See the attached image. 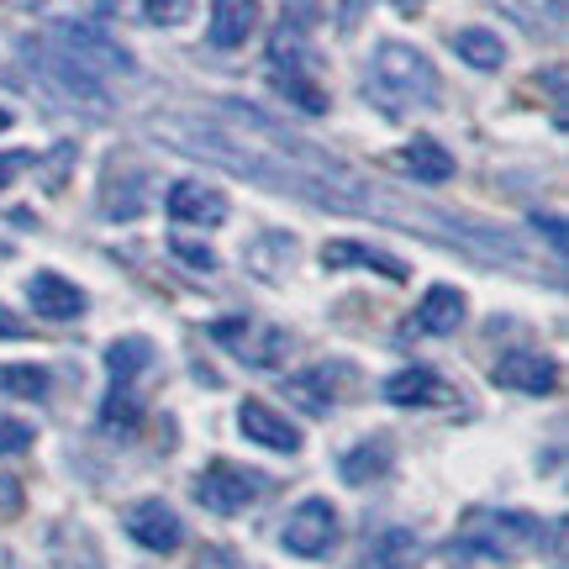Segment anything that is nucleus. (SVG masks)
Here are the masks:
<instances>
[{"label": "nucleus", "mask_w": 569, "mask_h": 569, "mask_svg": "<svg viewBox=\"0 0 569 569\" xmlns=\"http://www.w3.org/2000/svg\"><path fill=\"white\" fill-rule=\"evenodd\" d=\"M369 74H375V80H369V96L386 106L390 117H401L411 106L438 101V74H432V63H427L417 48H407V42H380Z\"/></svg>", "instance_id": "obj_1"}, {"label": "nucleus", "mask_w": 569, "mask_h": 569, "mask_svg": "<svg viewBox=\"0 0 569 569\" xmlns=\"http://www.w3.org/2000/svg\"><path fill=\"white\" fill-rule=\"evenodd\" d=\"M543 538V522L528 517V511H490V507H475L459 528V549L465 553H480V559H517L528 553L532 543Z\"/></svg>", "instance_id": "obj_2"}, {"label": "nucleus", "mask_w": 569, "mask_h": 569, "mask_svg": "<svg viewBox=\"0 0 569 569\" xmlns=\"http://www.w3.org/2000/svg\"><path fill=\"white\" fill-rule=\"evenodd\" d=\"M338 538H343V517L327 496H306L301 507H290L280 528L284 553H296V559H327L338 549Z\"/></svg>", "instance_id": "obj_3"}, {"label": "nucleus", "mask_w": 569, "mask_h": 569, "mask_svg": "<svg viewBox=\"0 0 569 569\" xmlns=\"http://www.w3.org/2000/svg\"><path fill=\"white\" fill-rule=\"evenodd\" d=\"M264 490H269V480L259 469H243V465H232V459H211V465L196 475V501H201L206 511H217V517L248 511Z\"/></svg>", "instance_id": "obj_4"}, {"label": "nucleus", "mask_w": 569, "mask_h": 569, "mask_svg": "<svg viewBox=\"0 0 569 569\" xmlns=\"http://www.w3.org/2000/svg\"><path fill=\"white\" fill-rule=\"evenodd\" d=\"M48 48H59L63 59L74 63V69H84L90 80H111V74H127V69H132L127 48H117L106 32L80 27V21H59V27L48 32Z\"/></svg>", "instance_id": "obj_5"}, {"label": "nucleus", "mask_w": 569, "mask_h": 569, "mask_svg": "<svg viewBox=\"0 0 569 569\" xmlns=\"http://www.w3.org/2000/svg\"><path fill=\"white\" fill-rule=\"evenodd\" d=\"M211 338L222 348H232L243 365L253 369H280L290 359V332L284 327H264V322H238V317H222L211 322Z\"/></svg>", "instance_id": "obj_6"}, {"label": "nucleus", "mask_w": 569, "mask_h": 569, "mask_svg": "<svg viewBox=\"0 0 569 569\" xmlns=\"http://www.w3.org/2000/svg\"><path fill=\"white\" fill-rule=\"evenodd\" d=\"M127 538L142 543L148 553H174L184 543V522H180V511L169 507V501L148 496V501H138V507L127 511Z\"/></svg>", "instance_id": "obj_7"}, {"label": "nucleus", "mask_w": 569, "mask_h": 569, "mask_svg": "<svg viewBox=\"0 0 569 569\" xmlns=\"http://www.w3.org/2000/svg\"><path fill=\"white\" fill-rule=\"evenodd\" d=\"M238 432L248 443L269 448V453H301V427L290 422L284 411L264 407V401H243L238 407Z\"/></svg>", "instance_id": "obj_8"}, {"label": "nucleus", "mask_w": 569, "mask_h": 569, "mask_svg": "<svg viewBox=\"0 0 569 569\" xmlns=\"http://www.w3.org/2000/svg\"><path fill=\"white\" fill-rule=\"evenodd\" d=\"M490 375H496V386L522 390V396H549V390L559 386V365H553V359H543V353H528V348L501 353Z\"/></svg>", "instance_id": "obj_9"}, {"label": "nucleus", "mask_w": 569, "mask_h": 569, "mask_svg": "<svg viewBox=\"0 0 569 569\" xmlns=\"http://www.w3.org/2000/svg\"><path fill=\"white\" fill-rule=\"evenodd\" d=\"M163 211H169L174 222H190V227H222L227 222V201L201 180H174L169 184Z\"/></svg>", "instance_id": "obj_10"}, {"label": "nucleus", "mask_w": 569, "mask_h": 569, "mask_svg": "<svg viewBox=\"0 0 569 569\" xmlns=\"http://www.w3.org/2000/svg\"><path fill=\"white\" fill-rule=\"evenodd\" d=\"M469 317V301L459 284H432L422 301H417V317H411V327L417 332H432V338H443V332H453V327H465Z\"/></svg>", "instance_id": "obj_11"}, {"label": "nucleus", "mask_w": 569, "mask_h": 569, "mask_svg": "<svg viewBox=\"0 0 569 569\" xmlns=\"http://www.w3.org/2000/svg\"><path fill=\"white\" fill-rule=\"evenodd\" d=\"M27 296L38 306V317H48V322H69V317L84 311V290L69 284L63 274H53V269H38V274L27 280Z\"/></svg>", "instance_id": "obj_12"}, {"label": "nucleus", "mask_w": 569, "mask_h": 569, "mask_svg": "<svg viewBox=\"0 0 569 569\" xmlns=\"http://www.w3.org/2000/svg\"><path fill=\"white\" fill-rule=\"evenodd\" d=\"M259 32V0H211V27L206 38L217 48H243Z\"/></svg>", "instance_id": "obj_13"}, {"label": "nucleus", "mask_w": 569, "mask_h": 569, "mask_svg": "<svg viewBox=\"0 0 569 569\" xmlns=\"http://www.w3.org/2000/svg\"><path fill=\"white\" fill-rule=\"evenodd\" d=\"M386 401L390 407H443L448 386L438 380V369L411 365V369H396L386 380Z\"/></svg>", "instance_id": "obj_14"}, {"label": "nucleus", "mask_w": 569, "mask_h": 569, "mask_svg": "<svg viewBox=\"0 0 569 569\" xmlns=\"http://www.w3.org/2000/svg\"><path fill=\"white\" fill-rule=\"evenodd\" d=\"M348 386V365H311L301 375H290V396L311 411H332V401Z\"/></svg>", "instance_id": "obj_15"}, {"label": "nucleus", "mask_w": 569, "mask_h": 569, "mask_svg": "<svg viewBox=\"0 0 569 569\" xmlns=\"http://www.w3.org/2000/svg\"><path fill=\"white\" fill-rule=\"evenodd\" d=\"M322 264L327 269H375V274H386V280H407V264H401V259H390V253H380V248H369V243H353V238L327 243Z\"/></svg>", "instance_id": "obj_16"}, {"label": "nucleus", "mask_w": 569, "mask_h": 569, "mask_svg": "<svg viewBox=\"0 0 569 569\" xmlns=\"http://www.w3.org/2000/svg\"><path fill=\"white\" fill-rule=\"evenodd\" d=\"M27 53L38 59V69L53 84H59L63 96H74V101H101V80H90L84 69H74V63L63 59L59 48H48V42H42V48H32V42H27Z\"/></svg>", "instance_id": "obj_17"}, {"label": "nucleus", "mask_w": 569, "mask_h": 569, "mask_svg": "<svg viewBox=\"0 0 569 569\" xmlns=\"http://www.w3.org/2000/svg\"><path fill=\"white\" fill-rule=\"evenodd\" d=\"M153 365V343L138 338V332H127L117 343L106 348V369H111V386H132L138 390V375Z\"/></svg>", "instance_id": "obj_18"}, {"label": "nucleus", "mask_w": 569, "mask_h": 569, "mask_svg": "<svg viewBox=\"0 0 569 569\" xmlns=\"http://www.w3.org/2000/svg\"><path fill=\"white\" fill-rule=\"evenodd\" d=\"M390 469V443L386 438H365V443H353L338 459V475H343L348 486H369V480H380Z\"/></svg>", "instance_id": "obj_19"}, {"label": "nucleus", "mask_w": 569, "mask_h": 569, "mask_svg": "<svg viewBox=\"0 0 569 569\" xmlns=\"http://www.w3.org/2000/svg\"><path fill=\"white\" fill-rule=\"evenodd\" d=\"M448 42H453V53H459L469 69H501V63H507V42L496 38V32H486V27H459Z\"/></svg>", "instance_id": "obj_20"}, {"label": "nucleus", "mask_w": 569, "mask_h": 569, "mask_svg": "<svg viewBox=\"0 0 569 569\" xmlns=\"http://www.w3.org/2000/svg\"><path fill=\"white\" fill-rule=\"evenodd\" d=\"M401 163H407L422 184H448V180H453V159H448L443 142H432V138L407 142V148H401Z\"/></svg>", "instance_id": "obj_21"}, {"label": "nucleus", "mask_w": 569, "mask_h": 569, "mask_svg": "<svg viewBox=\"0 0 569 569\" xmlns=\"http://www.w3.org/2000/svg\"><path fill=\"white\" fill-rule=\"evenodd\" d=\"M53 390V375L42 365H0V396H17V401H42Z\"/></svg>", "instance_id": "obj_22"}, {"label": "nucleus", "mask_w": 569, "mask_h": 569, "mask_svg": "<svg viewBox=\"0 0 569 569\" xmlns=\"http://www.w3.org/2000/svg\"><path fill=\"white\" fill-rule=\"evenodd\" d=\"M138 422H142L138 390H132V386H111V396H106V407H101V427H106V432H138Z\"/></svg>", "instance_id": "obj_23"}, {"label": "nucleus", "mask_w": 569, "mask_h": 569, "mask_svg": "<svg viewBox=\"0 0 569 569\" xmlns=\"http://www.w3.org/2000/svg\"><path fill=\"white\" fill-rule=\"evenodd\" d=\"M274 90H280L290 106H301L306 117H322L327 111L322 84H311V74H274Z\"/></svg>", "instance_id": "obj_24"}, {"label": "nucleus", "mask_w": 569, "mask_h": 569, "mask_svg": "<svg viewBox=\"0 0 569 569\" xmlns=\"http://www.w3.org/2000/svg\"><path fill=\"white\" fill-rule=\"evenodd\" d=\"M407 549H411L407 532H386V543L369 553V559H365L359 569H401V553H407Z\"/></svg>", "instance_id": "obj_25"}, {"label": "nucleus", "mask_w": 569, "mask_h": 569, "mask_svg": "<svg viewBox=\"0 0 569 569\" xmlns=\"http://www.w3.org/2000/svg\"><path fill=\"white\" fill-rule=\"evenodd\" d=\"M190 6L196 0H142V17L153 21V27H180L190 17Z\"/></svg>", "instance_id": "obj_26"}, {"label": "nucleus", "mask_w": 569, "mask_h": 569, "mask_svg": "<svg viewBox=\"0 0 569 569\" xmlns=\"http://www.w3.org/2000/svg\"><path fill=\"white\" fill-rule=\"evenodd\" d=\"M32 427L17 422V417H0V453H21V448H32Z\"/></svg>", "instance_id": "obj_27"}, {"label": "nucleus", "mask_w": 569, "mask_h": 569, "mask_svg": "<svg viewBox=\"0 0 569 569\" xmlns=\"http://www.w3.org/2000/svg\"><path fill=\"white\" fill-rule=\"evenodd\" d=\"M169 248H174V259H184L190 269H217V253L201 243H190V238H169Z\"/></svg>", "instance_id": "obj_28"}, {"label": "nucleus", "mask_w": 569, "mask_h": 569, "mask_svg": "<svg viewBox=\"0 0 569 569\" xmlns=\"http://www.w3.org/2000/svg\"><path fill=\"white\" fill-rule=\"evenodd\" d=\"M27 163H32V153H27V148H6V153H0V190H6L11 180H17V174L27 169Z\"/></svg>", "instance_id": "obj_29"}, {"label": "nucleus", "mask_w": 569, "mask_h": 569, "mask_svg": "<svg viewBox=\"0 0 569 569\" xmlns=\"http://www.w3.org/2000/svg\"><path fill=\"white\" fill-rule=\"evenodd\" d=\"M0 511H6V517L21 511V480L17 475H6V469H0Z\"/></svg>", "instance_id": "obj_30"}, {"label": "nucleus", "mask_w": 569, "mask_h": 569, "mask_svg": "<svg viewBox=\"0 0 569 569\" xmlns=\"http://www.w3.org/2000/svg\"><path fill=\"white\" fill-rule=\"evenodd\" d=\"M0 338H27L21 317H17V311H6V306H0Z\"/></svg>", "instance_id": "obj_31"}, {"label": "nucleus", "mask_w": 569, "mask_h": 569, "mask_svg": "<svg viewBox=\"0 0 569 569\" xmlns=\"http://www.w3.org/2000/svg\"><path fill=\"white\" fill-rule=\"evenodd\" d=\"M538 232H549V238H553V248H565V222H553V217H549V222H543V217H538Z\"/></svg>", "instance_id": "obj_32"}, {"label": "nucleus", "mask_w": 569, "mask_h": 569, "mask_svg": "<svg viewBox=\"0 0 569 569\" xmlns=\"http://www.w3.org/2000/svg\"><path fill=\"white\" fill-rule=\"evenodd\" d=\"M417 6H422V0H396V11H407V17L417 11Z\"/></svg>", "instance_id": "obj_33"}, {"label": "nucleus", "mask_w": 569, "mask_h": 569, "mask_svg": "<svg viewBox=\"0 0 569 569\" xmlns=\"http://www.w3.org/2000/svg\"><path fill=\"white\" fill-rule=\"evenodd\" d=\"M17 122V117H11V111H6V106H0V132H6V127Z\"/></svg>", "instance_id": "obj_34"}, {"label": "nucleus", "mask_w": 569, "mask_h": 569, "mask_svg": "<svg viewBox=\"0 0 569 569\" xmlns=\"http://www.w3.org/2000/svg\"><path fill=\"white\" fill-rule=\"evenodd\" d=\"M6 259H11V248H6V243H0V264H6Z\"/></svg>", "instance_id": "obj_35"}, {"label": "nucleus", "mask_w": 569, "mask_h": 569, "mask_svg": "<svg viewBox=\"0 0 569 569\" xmlns=\"http://www.w3.org/2000/svg\"><path fill=\"white\" fill-rule=\"evenodd\" d=\"M201 569H206V565H201ZM222 569H232V565H222Z\"/></svg>", "instance_id": "obj_36"}]
</instances>
